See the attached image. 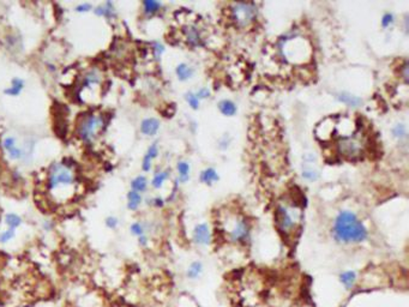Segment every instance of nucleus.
Returning <instances> with one entry per match:
<instances>
[{
	"mask_svg": "<svg viewBox=\"0 0 409 307\" xmlns=\"http://www.w3.org/2000/svg\"><path fill=\"white\" fill-rule=\"evenodd\" d=\"M302 178L309 181H316L319 178V173L312 167H305L302 169Z\"/></svg>",
	"mask_w": 409,
	"mask_h": 307,
	"instance_id": "29",
	"label": "nucleus"
},
{
	"mask_svg": "<svg viewBox=\"0 0 409 307\" xmlns=\"http://www.w3.org/2000/svg\"><path fill=\"white\" fill-rule=\"evenodd\" d=\"M91 9H92L91 4H89V3H84V4L78 5L77 8H76V11H77V12H88V11H90Z\"/></svg>",
	"mask_w": 409,
	"mask_h": 307,
	"instance_id": "37",
	"label": "nucleus"
},
{
	"mask_svg": "<svg viewBox=\"0 0 409 307\" xmlns=\"http://www.w3.org/2000/svg\"><path fill=\"white\" fill-rule=\"evenodd\" d=\"M366 136L363 131H355V132L342 136L337 140V151L342 158L347 160H356L363 155L367 145Z\"/></svg>",
	"mask_w": 409,
	"mask_h": 307,
	"instance_id": "4",
	"label": "nucleus"
},
{
	"mask_svg": "<svg viewBox=\"0 0 409 307\" xmlns=\"http://www.w3.org/2000/svg\"><path fill=\"white\" fill-rule=\"evenodd\" d=\"M146 186H148V181H146L145 177L143 175H139L136 179H133L132 182H131V187H132V191L136 192H143L146 190Z\"/></svg>",
	"mask_w": 409,
	"mask_h": 307,
	"instance_id": "24",
	"label": "nucleus"
},
{
	"mask_svg": "<svg viewBox=\"0 0 409 307\" xmlns=\"http://www.w3.org/2000/svg\"><path fill=\"white\" fill-rule=\"evenodd\" d=\"M336 97L338 101L342 102V104L349 106V107H351V108L360 107V106L363 105V100H361L359 96L350 94V92H348V91L338 92V94L336 95Z\"/></svg>",
	"mask_w": 409,
	"mask_h": 307,
	"instance_id": "12",
	"label": "nucleus"
},
{
	"mask_svg": "<svg viewBox=\"0 0 409 307\" xmlns=\"http://www.w3.org/2000/svg\"><path fill=\"white\" fill-rule=\"evenodd\" d=\"M193 242L198 246H208L212 241V230L207 223H198L192 233Z\"/></svg>",
	"mask_w": 409,
	"mask_h": 307,
	"instance_id": "10",
	"label": "nucleus"
},
{
	"mask_svg": "<svg viewBox=\"0 0 409 307\" xmlns=\"http://www.w3.org/2000/svg\"><path fill=\"white\" fill-rule=\"evenodd\" d=\"M5 223L9 226V229H16L21 226L22 219L16 214H8L5 216Z\"/></svg>",
	"mask_w": 409,
	"mask_h": 307,
	"instance_id": "25",
	"label": "nucleus"
},
{
	"mask_svg": "<svg viewBox=\"0 0 409 307\" xmlns=\"http://www.w3.org/2000/svg\"><path fill=\"white\" fill-rule=\"evenodd\" d=\"M226 236L233 244H246L250 240L251 226L246 217L241 215H231L227 220Z\"/></svg>",
	"mask_w": 409,
	"mask_h": 307,
	"instance_id": "5",
	"label": "nucleus"
},
{
	"mask_svg": "<svg viewBox=\"0 0 409 307\" xmlns=\"http://www.w3.org/2000/svg\"><path fill=\"white\" fill-rule=\"evenodd\" d=\"M178 172H179V177H180V180L185 182L188 180L190 178V166L186 162H179L178 163Z\"/></svg>",
	"mask_w": 409,
	"mask_h": 307,
	"instance_id": "26",
	"label": "nucleus"
},
{
	"mask_svg": "<svg viewBox=\"0 0 409 307\" xmlns=\"http://www.w3.org/2000/svg\"><path fill=\"white\" fill-rule=\"evenodd\" d=\"M160 129V121L155 118H148L140 124V132L145 136H154Z\"/></svg>",
	"mask_w": 409,
	"mask_h": 307,
	"instance_id": "13",
	"label": "nucleus"
},
{
	"mask_svg": "<svg viewBox=\"0 0 409 307\" xmlns=\"http://www.w3.org/2000/svg\"><path fill=\"white\" fill-rule=\"evenodd\" d=\"M162 8V4L159 2H154V0H145L143 2V9H144V12L146 15H155L160 11V9Z\"/></svg>",
	"mask_w": 409,
	"mask_h": 307,
	"instance_id": "23",
	"label": "nucleus"
},
{
	"mask_svg": "<svg viewBox=\"0 0 409 307\" xmlns=\"http://www.w3.org/2000/svg\"><path fill=\"white\" fill-rule=\"evenodd\" d=\"M258 9L254 3H234L231 6V18L240 29L251 27L257 18Z\"/></svg>",
	"mask_w": 409,
	"mask_h": 307,
	"instance_id": "6",
	"label": "nucleus"
},
{
	"mask_svg": "<svg viewBox=\"0 0 409 307\" xmlns=\"http://www.w3.org/2000/svg\"><path fill=\"white\" fill-rule=\"evenodd\" d=\"M204 271V265L202 262L199 261H194L188 265L187 270H186V278L190 281H196L198 278H200V276L203 275Z\"/></svg>",
	"mask_w": 409,
	"mask_h": 307,
	"instance_id": "15",
	"label": "nucleus"
},
{
	"mask_svg": "<svg viewBox=\"0 0 409 307\" xmlns=\"http://www.w3.org/2000/svg\"><path fill=\"white\" fill-rule=\"evenodd\" d=\"M196 96L198 97V100H200V98H207L210 96V90L208 88H200L199 90L196 92Z\"/></svg>",
	"mask_w": 409,
	"mask_h": 307,
	"instance_id": "35",
	"label": "nucleus"
},
{
	"mask_svg": "<svg viewBox=\"0 0 409 307\" xmlns=\"http://www.w3.org/2000/svg\"><path fill=\"white\" fill-rule=\"evenodd\" d=\"M138 242H139L140 246H146V244H148V236H146V235L139 236Z\"/></svg>",
	"mask_w": 409,
	"mask_h": 307,
	"instance_id": "39",
	"label": "nucleus"
},
{
	"mask_svg": "<svg viewBox=\"0 0 409 307\" xmlns=\"http://www.w3.org/2000/svg\"><path fill=\"white\" fill-rule=\"evenodd\" d=\"M76 185V174L68 165L54 163L48 173V187L52 192H69Z\"/></svg>",
	"mask_w": 409,
	"mask_h": 307,
	"instance_id": "3",
	"label": "nucleus"
},
{
	"mask_svg": "<svg viewBox=\"0 0 409 307\" xmlns=\"http://www.w3.org/2000/svg\"><path fill=\"white\" fill-rule=\"evenodd\" d=\"M3 144H4V148L9 154V158H10L11 160L21 159L22 151H21V149L17 146V144H16V139L14 138V137H6V138L4 139V142H3Z\"/></svg>",
	"mask_w": 409,
	"mask_h": 307,
	"instance_id": "14",
	"label": "nucleus"
},
{
	"mask_svg": "<svg viewBox=\"0 0 409 307\" xmlns=\"http://www.w3.org/2000/svg\"><path fill=\"white\" fill-rule=\"evenodd\" d=\"M101 79H102V77L97 70H90V71H89L87 75L84 76L82 86L83 88H90L91 85L101 84Z\"/></svg>",
	"mask_w": 409,
	"mask_h": 307,
	"instance_id": "17",
	"label": "nucleus"
},
{
	"mask_svg": "<svg viewBox=\"0 0 409 307\" xmlns=\"http://www.w3.org/2000/svg\"><path fill=\"white\" fill-rule=\"evenodd\" d=\"M395 22V17L391 12H386V14L383 16L382 18V27L383 28H389L390 25Z\"/></svg>",
	"mask_w": 409,
	"mask_h": 307,
	"instance_id": "34",
	"label": "nucleus"
},
{
	"mask_svg": "<svg viewBox=\"0 0 409 307\" xmlns=\"http://www.w3.org/2000/svg\"><path fill=\"white\" fill-rule=\"evenodd\" d=\"M185 98H186L188 105H190L193 110H198V107H199V100H198L196 94H193V92H188V94H186V96H185Z\"/></svg>",
	"mask_w": 409,
	"mask_h": 307,
	"instance_id": "32",
	"label": "nucleus"
},
{
	"mask_svg": "<svg viewBox=\"0 0 409 307\" xmlns=\"http://www.w3.org/2000/svg\"><path fill=\"white\" fill-rule=\"evenodd\" d=\"M332 236L335 241L343 245L361 244L369 236V230L353 211H341L332 226Z\"/></svg>",
	"mask_w": 409,
	"mask_h": 307,
	"instance_id": "1",
	"label": "nucleus"
},
{
	"mask_svg": "<svg viewBox=\"0 0 409 307\" xmlns=\"http://www.w3.org/2000/svg\"><path fill=\"white\" fill-rule=\"evenodd\" d=\"M175 73H177V77L179 81H187L191 77L193 76L194 70L191 66H188L187 64H179L175 69Z\"/></svg>",
	"mask_w": 409,
	"mask_h": 307,
	"instance_id": "19",
	"label": "nucleus"
},
{
	"mask_svg": "<svg viewBox=\"0 0 409 307\" xmlns=\"http://www.w3.org/2000/svg\"><path fill=\"white\" fill-rule=\"evenodd\" d=\"M300 219H301V211L295 203L282 200L277 204L275 221H276L280 232L283 233L284 235H290L295 232Z\"/></svg>",
	"mask_w": 409,
	"mask_h": 307,
	"instance_id": "2",
	"label": "nucleus"
},
{
	"mask_svg": "<svg viewBox=\"0 0 409 307\" xmlns=\"http://www.w3.org/2000/svg\"><path fill=\"white\" fill-rule=\"evenodd\" d=\"M118 219L117 217H113V216H110V217H107L106 219V226L108 227V228H111V229H113V228H116V227L118 226Z\"/></svg>",
	"mask_w": 409,
	"mask_h": 307,
	"instance_id": "36",
	"label": "nucleus"
},
{
	"mask_svg": "<svg viewBox=\"0 0 409 307\" xmlns=\"http://www.w3.org/2000/svg\"><path fill=\"white\" fill-rule=\"evenodd\" d=\"M14 238H15V229H8L0 234V242L6 244V242H9Z\"/></svg>",
	"mask_w": 409,
	"mask_h": 307,
	"instance_id": "33",
	"label": "nucleus"
},
{
	"mask_svg": "<svg viewBox=\"0 0 409 307\" xmlns=\"http://www.w3.org/2000/svg\"><path fill=\"white\" fill-rule=\"evenodd\" d=\"M104 11H105L104 17H107L108 19L116 17V10H114L113 3H112V2H107L106 3V5L104 6Z\"/></svg>",
	"mask_w": 409,
	"mask_h": 307,
	"instance_id": "31",
	"label": "nucleus"
},
{
	"mask_svg": "<svg viewBox=\"0 0 409 307\" xmlns=\"http://www.w3.org/2000/svg\"><path fill=\"white\" fill-rule=\"evenodd\" d=\"M219 180V175L214 168H207L200 173V181L207 185H212Z\"/></svg>",
	"mask_w": 409,
	"mask_h": 307,
	"instance_id": "21",
	"label": "nucleus"
},
{
	"mask_svg": "<svg viewBox=\"0 0 409 307\" xmlns=\"http://www.w3.org/2000/svg\"><path fill=\"white\" fill-rule=\"evenodd\" d=\"M169 177V173L168 171H165V172H161V173H158V174L155 175L154 179H152V186L155 188H160L162 187V185H164V182L167 180Z\"/></svg>",
	"mask_w": 409,
	"mask_h": 307,
	"instance_id": "27",
	"label": "nucleus"
},
{
	"mask_svg": "<svg viewBox=\"0 0 409 307\" xmlns=\"http://www.w3.org/2000/svg\"><path fill=\"white\" fill-rule=\"evenodd\" d=\"M159 154V148H158V143H152L151 145L149 146L148 151H146L144 159H143L142 163V169L144 172H149L150 168H151V162L152 160L158 158Z\"/></svg>",
	"mask_w": 409,
	"mask_h": 307,
	"instance_id": "16",
	"label": "nucleus"
},
{
	"mask_svg": "<svg viewBox=\"0 0 409 307\" xmlns=\"http://www.w3.org/2000/svg\"><path fill=\"white\" fill-rule=\"evenodd\" d=\"M219 110L226 117H233V115H235L238 108H236L235 104L232 100L225 98V100H221L219 102Z\"/></svg>",
	"mask_w": 409,
	"mask_h": 307,
	"instance_id": "18",
	"label": "nucleus"
},
{
	"mask_svg": "<svg viewBox=\"0 0 409 307\" xmlns=\"http://www.w3.org/2000/svg\"><path fill=\"white\" fill-rule=\"evenodd\" d=\"M392 134H394L395 138H397L398 140L405 139L407 138V127L403 124H397L396 126L392 129Z\"/></svg>",
	"mask_w": 409,
	"mask_h": 307,
	"instance_id": "28",
	"label": "nucleus"
},
{
	"mask_svg": "<svg viewBox=\"0 0 409 307\" xmlns=\"http://www.w3.org/2000/svg\"><path fill=\"white\" fill-rule=\"evenodd\" d=\"M131 233H132L133 235H136V236H142V235H145V228H144V226L142 225V223H139V222H135V223H132V226H131Z\"/></svg>",
	"mask_w": 409,
	"mask_h": 307,
	"instance_id": "30",
	"label": "nucleus"
},
{
	"mask_svg": "<svg viewBox=\"0 0 409 307\" xmlns=\"http://www.w3.org/2000/svg\"><path fill=\"white\" fill-rule=\"evenodd\" d=\"M154 52H155V54H156V57H160L162 53L165 52V48H164V46H162V44L155 43V46H154Z\"/></svg>",
	"mask_w": 409,
	"mask_h": 307,
	"instance_id": "38",
	"label": "nucleus"
},
{
	"mask_svg": "<svg viewBox=\"0 0 409 307\" xmlns=\"http://www.w3.org/2000/svg\"><path fill=\"white\" fill-rule=\"evenodd\" d=\"M142 203V196L136 191H130L127 193V208L130 210H137Z\"/></svg>",
	"mask_w": 409,
	"mask_h": 307,
	"instance_id": "22",
	"label": "nucleus"
},
{
	"mask_svg": "<svg viewBox=\"0 0 409 307\" xmlns=\"http://www.w3.org/2000/svg\"><path fill=\"white\" fill-rule=\"evenodd\" d=\"M282 49L287 59L293 63H296V60L302 59V58L303 62H305V58H308L310 54V47L306 43V41L301 37L296 36L286 38Z\"/></svg>",
	"mask_w": 409,
	"mask_h": 307,
	"instance_id": "8",
	"label": "nucleus"
},
{
	"mask_svg": "<svg viewBox=\"0 0 409 307\" xmlns=\"http://www.w3.org/2000/svg\"><path fill=\"white\" fill-rule=\"evenodd\" d=\"M105 126V119L102 115L90 114L79 121L77 126L78 137L84 143H91L97 137Z\"/></svg>",
	"mask_w": 409,
	"mask_h": 307,
	"instance_id": "7",
	"label": "nucleus"
},
{
	"mask_svg": "<svg viewBox=\"0 0 409 307\" xmlns=\"http://www.w3.org/2000/svg\"><path fill=\"white\" fill-rule=\"evenodd\" d=\"M338 280H340V282L342 286H343L344 289L351 290V289H354V287L356 286L357 275L355 271L347 270V271H343V273L340 274Z\"/></svg>",
	"mask_w": 409,
	"mask_h": 307,
	"instance_id": "11",
	"label": "nucleus"
},
{
	"mask_svg": "<svg viewBox=\"0 0 409 307\" xmlns=\"http://www.w3.org/2000/svg\"><path fill=\"white\" fill-rule=\"evenodd\" d=\"M24 88V82L21 78H14L11 81V85L8 89H5V94L8 96H17L21 94V91Z\"/></svg>",
	"mask_w": 409,
	"mask_h": 307,
	"instance_id": "20",
	"label": "nucleus"
},
{
	"mask_svg": "<svg viewBox=\"0 0 409 307\" xmlns=\"http://www.w3.org/2000/svg\"><path fill=\"white\" fill-rule=\"evenodd\" d=\"M184 41L190 47L197 48L204 44L203 29L198 23H187L183 27Z\"/></svg>",
	"mask_w": 409,
	"mask_h": 307,
	"instance_id": "9",
	"label": "nucleus"
}]
</instances>
